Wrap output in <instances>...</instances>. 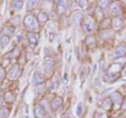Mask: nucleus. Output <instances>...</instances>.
Listing matches in <instances>:
<instances>
[{
  "label": "nucleus",
  "instance_id": "15",
  "mask_svg": "<svg viewBox=\"0 0 126 118\" xmlns=\"http://www.w3.org/2000/svg\"><path fill=\"white\" fill-rule=\"evenodd\" d=\"M122 69V66L120 63H113V64H111L109 66V68L107 70V73H110V74H117L118 72L120 71V70Z\"/></svg>",
  "mask_w": 126,
  "mask_h": 118
},
{
  "label": "nucleus",
  "instance_id": "40",
  "mask_svg": "<svg viewBox=\"0 0 126 118\" xmlns=\"http://www.w3.org/2000/svg\"><path fill=\"white\" fill-rule=\"evenodd\" d=\"M26 118H30V117H29V116H26Z\"/></svg>",
  "mask_w": 126,
  "mask_h": 118
},
{
  "label": "nucleus",
  "instance_id": "3",
  "mask_svg": "<svg viewBox=\"0 0 126 118\" xmlns=\"http://www.w3.org/2000/svg\"><path fill=\"white\" fill-rule=\"evenodd\" d=\"M21 74H22V66H20L19 64H16L13 66V68L11 69V71L7 74V78L10 81H16L20 77Z\"/></svg>",
  "mask_w": 126,
  "mask_h": 118
},
{
  "label": "nucleus",
  "instance_id": "14",
  "mask_svg": "<svg viewBox=\"0 0 126 118\" xmlns=\"http://www.w3.org/2000/svg\"><path fill=\"white\" fill-rule=\"evenodd\" d=\"M113 34H115V31H113L112 29H104L101 31V37L103 40L105 41H108V40H111V39L113 38Z\"/></svg>",
  "mask_w": 126,
  "mask_h": 118
},
{
  "label": "nucleus",
  "instance_id": "30",
  "mask_svg": "<svg viewBox=\"0 0 126 118\" xmlns=\"http://www.w3.org/2000/svg\"><path fill=\"white\" fill-rule=\"evenodd\" d=\"M37 5V1H27L26 2V9L27 11H31L32 9H34Z\"/></svg>",
  "mask_w": 126,
  "mask_h": 118
},
{
  "label": "nucleus",
  "instance_id": "20",
  "mask_svg": "<svg viewBox=\"0 0 126 118\" xmlns=\"http://www.w3.org/2000/svg\"><path fill=\"white\" fill-rule=\"evenodd\" d=\"M57 7L60 13H64L67 9V2L66 1H57Z\"/></svg>",
  "mask_w": 126,
  "mask_h": 118
},
{
  "label": "nucleus",
  "instance_id": "18",
  "mask_svg": "<svg viewBox=\"0 0 126 118\" xmlns=\"http://www.w3.org/2000/svg\"><path fill=\"white\" fill-rule=\"evenodd\" d=\"M10 41H11V38L5 36V35H2L1 37H0V46H1V48H4L6 47L7 45L10 44Z\"/></svg>",
  "mask_w": 126,
  "mask_h": 118
},
{
  "label": "nucleus",
  "instance_id": "9",
  "mask_svg": "<svg viewBox=\"0 0 126 118\" xmlns=\"http://www.w3.org/2000/svg\"><path fill=\"white\" fill-rule=\"evenodd\" d=\"M109 7H110V13L115 17H119L122 14V6L119 2H111Z\"/></svg>",
  "mask_w": 126,
  "mask_h": 118
},
{
  "label": "nucleus",
  "instance_id": "33",
  "mask_svg": "<svg viewBox=\"0 0 126 118\" xmlns=\"http://www.w3.org/2000/svg\"><path fill=\"white\" fill-rule=\"evenodd\" d=\"M48 18L52 19V20H57L58 14L56 13V12H52V13H50V15H48Z\"/></svg>",
  "mask_w": 126,
  "mask_h": 118
},
{
  "label": "nucleus",
  "instance_id": "29",
  "mask_svg": "<svg viewBox=\"0 0 126 118\" xmlns=\"http://www.w3.org/2000/svg\"><path fill=\"white\" fill-rule=\"evenodd\" d=\"M110 3H111V1H108V0H103V1H100V9L101 10H105L106 7H108L110 5Z\"/></svg>",
  "mask_w": 126,
  "mask_h": 118
},
{
  "label": "nucleus",
  "instance_id": "1",
  "mask_svg": "<svg viewBox=\"0 0 126 118\" xmlns=\"http://www.w3.org/2000/svg\"><path fill=\"white\" fill-rule=\"evenodd\" d=\"M23 24L25 25V27L30 30V33H35L36 34L39 30V23L37 21V18L32 14H27L24 17L23 20Z\"/></svg>",
  "mask_w": 126,
  "mask_h": 118
},
{
  "label": "nucleus",
  "instance_id": "25",
  "mask_svg": "<svg viewBox=\"0 0 126 118\" xmlns=\"http://www.w3.org/2000/svg\"><path fill=\"white\" fill-rule=\"evenodd\" d=\"M52 87H50V89L53 90V91H57L58 88H59V80L57 76H53V80H52Z\"/></svg>",
  "mask_w": 126,
  "mask_h": 118
},
{
  "label": "nucleus",
  "instance_id": "13",
  "mask_svg": "<svg viewBox=\"0 0 126 118\" xmlns=\"http://www.w3.org/2000/svg\"><path fill=\"white\" fill-rule=\"evenodd\" d=\"M27 40H29V44L31 46V48H34V47L37 46L38 41H39L38 35L35 33H29V35H27Z\"/></svg>",
  "mask_w": 126,
  "mask_h": 118
},
{
  "label": "nucleus",
  "instance_id": "11",
  "mask_svg": "<svg viewBox=\"0 0 126 118\" xmlns=\"http://www.w3.org/2000/svg\"><path fill=\"white\" fill-rule=\"evenodd\" d=\"M50 105V110H53V111H57L61 108V106L63 105V98L61 96H56L52 100V103H49Z\"/></svg>",
  "mask_w": 126,
  "mask_h": 118
},
{
  "label": "nucleus",
  "instance_id": "4",
  "mask_svg": "<svg viewBox=\"0 0 126 118\" xmlns=\"http://www.w3.org/2000/svg\"><path fill=\"white\" fill-rule=\"evenodd\" d=\"M54 69H55V61L52 58H46L44 62H43V71H44L45 75L53 74Z\"/></svg>",
  "mask_w": 126,
  "mask_h": 118
},
{
  "label": "nucleus",
  "instance_id": "32",
  "mask_svg": "<svg viewBox=\"0 0 126 118\" xmlns=\"http://www.w3.org/2000/svg\"><path fill=\"white\" fill-rule=\"evenodd\" d=\"M76 3L80 9H84V7H86V5H87V1H84V0H82V1H76Z\"/></svg>",
  "mask_w": 126,
  "mask_h": 118
},
{
  "label": "nucleus",
  "instance_id": "10",
  "mask_svg": "<svg viewBox=\"0 0 126 118\" xmlns=\"http://www.w3.org/2000/svg\"><path fill=\"white\" fill-rule=\"evenodd\" d=\"M126 56V46L121 44L117 47L113 51V59H121V58H124Z\"/></svg>",
  "mask_w": 126,
  "mask_h": 118
},
{
  "label": "nucleus",
  "instance_id": "24",
  "mask_svg": "<svg viewBox=\"0 0 126 118\" xmlns=\"http://www.w3.org/2000/svg\"><path fill=\"white\" fill-rule=\"evenodd\" d=\"M15 94L13 92H7L6 94H4V100L6 101V103H13V101L15 100Z\"/></svg>",
  "mask_w": 126,
  "mask_h": 118
},
{
  "label": "nucleus",
  "instance_id": "12",
  "mask_svg": "<svg viewBox=\"0 0 126 118\" xmlns=\"http://www.w3.org/2000/svg\"><path fill=\"white\" fill-rule=\"evenodd\" d=\"M34 114L36 118H48L47 117V113L42 109L40 105H36L34 107Z\"/></svg>",
  "mask_w": 126,
  "mask_h": 118
},
{
  "label": "nucleus",
  "instance_id": "16",
  "mask_svg": "<svg viewBox=\"0 0 126 118\" xmlns=\"http://www.w3.org/2000/svg\"><path fill=\"white\" fill-rule=\"evenodd\" d=\"M48 19V14H46L45 12H39L37 15V21L40 23H46Z\"/></svg>",
  "mask_w": 126,
  "mask_h": 118
},
{
  "label": "nucleus",
  "instance_id": "36",
  "mask_svg": "<svg viewBox=\"0 0 126 118\" xmlns=\"http://www.w3.org/2000/svg\"><path fill=\"white\" fill-rule=\"evenodd\" d=\"M4 103V95L2 93H0V106Z\"/></svg>",
  "mask_w": 126,
  "mask_h": 118
},
{
  "label": "nucleus",
  "instance_id": "37",
  "mask_svg": "<svg viewBox=\"0 0 126 118\" xmlns=\"http://www.w3.org/2000/svg\"><path fill=\"white\" fill-rule=\"evenodd\" d=\"M122 74H123V75H126V64L124 65L123 68H122Z\"/></svg>",
  "mask_w": 126,
  "mask_h": 118
},
{
  "label": "nucleus",
  "instance_id": "38",
  "mask_svg": "<svg viewBox=\"0 0 126 118\" xmlns=\"http://www.w3.org/2000/svg\"><path fill=\"white\" fill-rule=\"evenodd\" d=\"M98 69V65L97 64H94V69H93V73H94V72H96V70Z\"/></svg>",
  "mask_w": 126,
  "mask_h": 118
},
{
  "label": "nucleus",
  "instance_id": "26",
  "mask_svg": "<svg viewBox=\"0 0 126 118\" xmlns=\"http://www.w3.org/2000/svg\"><path fill=\"white\" fill-rule=\"evenodd\" d=\"M76 114H77V116H78V117H80L82 114H83V103H82V101H79L78 105H77Z\"/></svg>",
  "mask_w": 126,
  "mask_h": 118
},
{
  "label": "nucleus",
  "instance_id": "17",
  "mask_svg": "<svg viewBox=\"0 0 126 118\" xmlns=\"http://www.w3.org/2000/svg\"><path fill=\"white\" fill-rule=\"evenodd\" d=\"M118 78H119V75H117V74L106 73V75H104V77H103V81L106 83H113V82H116Z\"/></svg>",
  "mask_w": 126,
  "mask_h": 118
},
{
  "label": "nucleus",
  "instance_id": "8",
  "mask_svg": "<svg viewBox=\"0 0 126 118\" xmlns=\"http://www.w3.org/2000/svg\"><path fill=\"white\" fill-rule=\"evenodd\" d=\"M83 18H84V16H83V13H82L81 11H76L75 13L72 15V17H70V20H72V23L74 25H79L80 23L83 21Z\"/></svg>",
  "mask_w": 126,
  "mask_h": 118
},
{
  "label": "nucleus",
  "instance_id": "5",
  "mask_svg": "<svg viewBox=\"0 0 126 118\" xmlns=\"http://www.w3.org/2000/svg\"><path fill=\"white\" fill-rule=\"evenodd\" d=\"M110 27L112 28L113 31H119L121 30L122 28L124 27L125 25V21H124V19L122 18V17H113L112 18V20L110 21Z\"/></svg>",
  "mask_w": 126,
  "mask_h": 118
},
{
  "label": "nucleus",
  "instance_id": "19",
  "mask_svg": "<svg viewBox=\"0 0 126 118\" xmlns=\"http://www.w3.org/2000/svg\"><path fill=\"white\" fill-rule=\"evenodd\" d=\"M3 35H5V36H7V37H12L13 35L15 34V26L14 25H10V26H5V28H4V30H3Z\"/></svg>",
  "mask_w": 126,
  "mask_h": 118
},
{
  "label": "nucleus",
  "instance_id": "27",
  "mask_svg": "<svg viewBox=\"0 0 126 118\" xmlns=\"http://www.w3.org/2000/svg\"><path fill=\"white\" fill-rule=\"evenodd\" d=\"M34 58V51L32 48H27L25 50V60L26 61H31Z\"/></svg>",
  "mask_w": 126,
  "mask_h": 118
},
{
  "label": "nucleus",
  "instance_id": "35",
  "mask_svg": "<svg viewBox=\"0 0 126 118\" xmlns=\"http://www.w3.org/2000/svg\"><path fill=\"white\" fill-rule=\"evenodd\" d=\"M67 76H68V67H66L65 68V72H64V81L65 82H67Z\"/></svg>",
  "mask_w": 126,
  "mask_h": 118
},
{
  "label": "nucleus",
  "instance_id": "23",
  "mask_svg": "<svg viewBox=\"0 0 126 118\" xmlns=\"http://www.w3.org/2000/svg\"><path fill=\"white\" fill-rule=\"evenodd\" d=\"M102 108H103L104 110H106V111H108V110H110L112 108V103H111V100H110L108 97H106L104 99L103 104H102Z\"/></svg>",
  "mask_w": 126,
  "mask_h": 118
},
{
  "label": "nucleus",
  "instance_id": "21",
  "mask_svg": "<svg viewBox=\"0 0 126 118\" xmlns=\"http://www.w3.org/2000/svg\"><path fill=\"white\" fill-rule=\"evenodd\" d=\"M85 42H86V44H87L88 47H94V45H96V43H97V40H96V38H94V36H87L85 39Z\"/></svg>",
  "mask_w": 126,
  "mask_h": 118
},
{
  "label": "nucleus",
  "instance_id": "28",
  "mask_svg": "<svg viewBox=\"0 0 126 118\" xmlns=\"http://www.w3.org/2000/svg\"><path fill=\"white\" fill-rule=\"evenodd\" d=\"M10 115V112L6 108H0V118H7Z\"/></svg>",
  "mask_w": 126,
  "mask_h": 118
},
{
  "label": "nucleus",
  "instance_id": "34",
  "mask_svg": "<svg viewBox=\"0 0 126 118\" xmlns=\"http://www.w3.org/2000/svg\"><path fill=\"white\" fill-rule=\"evenodd\" d=\"M5 76V71H4V68L3 67H0V81L3 80Z\"/></svg>",
  "mask_w": 126,
  "mask_h": 118
},
{
  "label": "nucleus",
  "instance_id": "7",
  "mask_svg": "<svg viewBox=\"0 0 126 118\" xmlns=\"http://www.w3.org/2000/svg\"><path fill=\"white\" fill-rule=\"evenodd\" d=\"M94 21L93 18H86L83 21V29L87 35H90L94 31Z\"/></svg>",
  "mask_w": 126,
  "mask_h": 118
},
{
  "label": "nucleus",
  "instance_id": "22",
  "mask_svg": "<svg viewBox=\"0 0 126 118\" xmlns=\"http://www.w3.org/2000/svg\"><path fill=\"white\" fill-rule=\"evenodd\" d=\"M23 6V1H20V0H16V1H13L12 3V7L13 10L16 11V12H19Z\"/></svg>",
  "mask_w": 126,
  "mask_h": 118
},
{
  "label": "nucleus",
  "instance_id": "6",
  "mask_svg": "<svg viewBox=\"0 0 126 118\" xmlns=\"http://www.w3.org/2000/svg\"><path fill=\"white\" fill-rule=\"evenodd\" d=\"M46 75L44 74V72L42 71V70H36L34 73V76H33V83L36 86L38 85H42L44 84V82L46 80Z\"/></svg>",
  "mask_w": 126,
  "mask_h": 118
},
{
  "label": "nucleus",
  "instance_id": "2",
  "mask_svg": "<svg viewBox=\"0 0 126 118\" xmlns=\"http://www.w3.org/2000/svg\"><path fill=\"white\" fill-rule=\"evenodd\" d=\"M108 98L110 100H111V103H112V106H115L116 109H120L122 108V105H123V95L120 93V92H118V91H113L109 94V96Z\"/></svg>",
  "mask_w": 126,
  "mask_h": 118
},
{
  "label": "nucleus",
  "instance_id": "31",
  "mask_svg": "<svg viewBox=\"0 0 126 118\" xmlns=\"http://www.w3.org/2000/svg\"><path fill=\"white\" fill-rule=\"evenodd\" d=\"M99 67H100V69L102 70V71H105V70H106V63H105V61L103 60V59H101V60H100Z\"/></svg>",
  "mask_w": 126,
  "mask_h": 118
},
{
  "label": "nucleus",
  "instance_id": "39",
  "mask_svg": "<svg viewBox=\"0 0 126 118\" xmlns=\"http://www.w3.org/2000/svg\"><path fill=\"white\" fill-rule=\"evenodd\" d=\"M124 40H125V42H126V35H125V38H124Z\"/></svg>",
  "mask_w": 126,
  "mask_h": 118
}]
</instances>
